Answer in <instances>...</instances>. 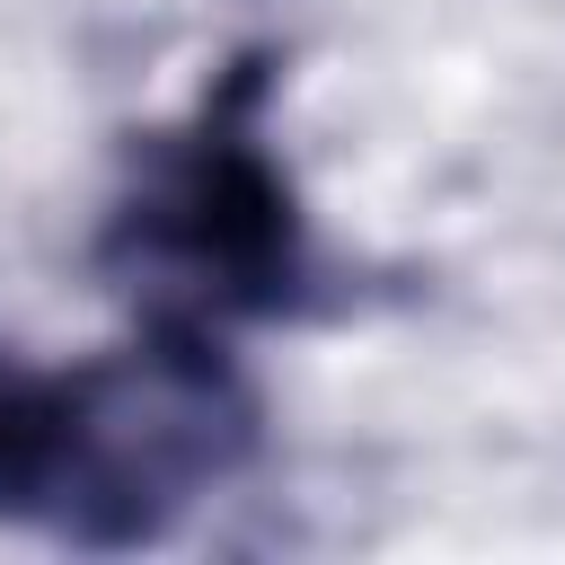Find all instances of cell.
<instances>
[{
    "label": "cell",
    "mask_w": 565,
    "mask_h": 565,
    "mask_svg": "<svg viewBox=\"0 0 565 565\" xmlns=\"http://www.w3.org/2000/svg\"><path fill=\"white\" fill-rule=\"evenodd\" d=\"M265 441V406L221 335L150 327L115 353L53 371V486L44 539L62 547H150L203 494H221Z\"/></svg>",
    "instance_id": "cell-2"
},
{
    "label": "cell",
    "mask_w": 565,
    "mask_h": 565,
    "mask_svg": "<svg viewBox=\"0 0 565 565\" xmlns=\"http://www.w3.org/2000/svg\"><path fill=\"white\" fill-rule=\"evenodd\" d=\"M97 265L150 327L230 335L309 300V221L265 141V62H230L203 106L150 132L106 203Z\"/></svg>",
    "instance_id": "cell-1"
},
{
    "label": "cell",
    "mask_w": 565,
    "mask_h": 565,
    "mask_svg": "<svg viewBox=\"0 0 565 565\" xmlns=\"http://www.w3.org/2000/svg\"><path fill=\"white\" fill-rule=\"evenodd\" d=\"M53 486V371L0 344V530H44Z\"/></svg>",
    "instance_id": "cell-3"
}]
</instances>
